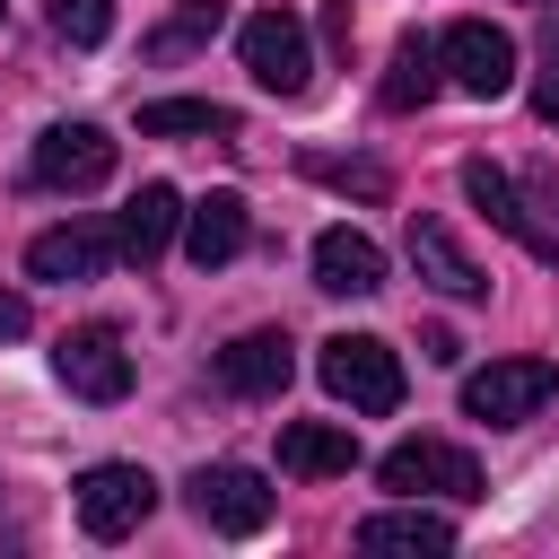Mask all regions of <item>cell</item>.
Here are the masks:
<instances>
[{"label":"cell","mask_w":559,"mask_h":559,"mask_svg":"<svg viewBox=\"0 0 559 559\" xmlns=\"http://www.w3.org/2000/svg\"><path fill=\"white\" fill-rule=\"evenodd\" d=\"M550 393H559V367H550V358H489L480 376H463V411H472V419H489V428L533 419Z\"/></svg>","instance_id":"7a4b0ae2"},{"label":"cell","mask_w":559,"mask_h":559,"mask_svg":"<svg viewBox=\"0 0 559 559\" xmlns=\"http://www.w3.org/2000/svg\"><path fill=\"white\" fill-rule=\"evenodd\" d=\"M376 96H384V114L428 105V96H437V44H428V35H402V44H393V70H384Z\"/></svg>","instance_id":"ffe728a7"},{"label":"cell","mask_w":559,"mask_h":559,"mask_svg":"<svg viewBox=\"0 0 559 559\" xmlns=\"http://www.w3.org/2000/svg\"><path fill=\"white\" fill-rule=\"evenodd\" d=\"M306 175H323V183H341V192H367V201H384V166H349V157H323V148H306Z\"/></svg>","instance_id":"603a6c76"},{"label":"cell","mask_w":559,"mask_h":559,"mask_svg":"<svg viewBox=\"0 0 559 559\" xmlns=\"http://www.w3.org/2000/svg\"><path fill=\"white\" fill-rule=\"evenodd\" d=\"M52 367H61V384H70L79 402H122V393H131V349H122L114 323H79V332H61Z\"/></svg>","instance_id":"52a82bcc"},{"label":"cell","mask_w":559,"mask_h":559,"mask_svg":"<svg viewBox=\"0 0 559 559\" xmlns=\"http://www.w3.org/2000/svg\"><path fill=\"white\" fill-rule=\"evenodd\" d=\"M314 288H332V297H376V288H384V253H376V236H358V227H323V236H314Z\"/></svg>","instance_id":"5bb4252c"},{"label":"cell","mask_w":559,"mask_h":559,"mask_svg":"<svg viewBox=\"0 0 559 559\" xmlns=\"http://www.w3.org/2000/svg\"><path fill=\"white\" fill-rule=\"evenodd\" d=\"M140 131H148V140H201V131H210V140H227V131H236V114H227V105H210V96H157V105H140Z\"/></svg>","instance_id":"d6986e66"},{"label":"cell","mask_w":559,"mask_h":559,"mask_svg":"<svg viewBox=\"0 0 559 559\" xmlns=\"http://www.w3.org/2000/svg\"><path fill=\"white\" fill-rule=\"evenodd\" d=\"M542 61H550V70H542V87H533V114L559 122V9L542 17Z\"/></svg>","instance_id":"cb8c5ba5"},{"label":"cell","mask_w":559,"mask_h":559,"mask_svg":"<svg viewBox=\"0 0 559 559\" xmlns=\"http://www.w3.org/2000/svg\"><path fill=\"white\" fill-rule=\"evenodd\" d=\"M236 52H245V70H253V87H271V96H297V87L314 79V52H306V26H297L288 9H253V17L236 26Z\"/></svg>","instance_id":"3957f363"},{"label":"cell","mask_w":559,"mask_h":559,"mask_svg":"<svg viewBox=\"0 0 559 559\" xmlns=\"http://www.w3.org/2000/svg\"><path fill=\"white\" fill-rule=\"evenodd\" d=\"M26 323H35V314H26V297H17V288H0V341H17Z\"/></svg>","instance_id":"484cf974"},{"label":"cell","mask_w":559,"mask_h":559,"mask_svg":"<svg viewBox=\"0 0 559 559\" xmlns=\"http://www.w3.org/2000/svg\"><path fill=\"white\" fill-rule=\"evenodd\" d=\"M148 507H157V480H148L140 463H96V472L79 480V533H87V542H122V533H140Z\"/></svg>","instance_id":"5b68a950"},{"label":"cell","mask_w":559,"mask_h":559,"mask_svg":"<svg viewBox=\"0 0 559 559\" xmlns=\"http://www.w3.org/2000/svg\"><path fill=\"white\" fill-rule=\"evenodd\" d=\"M463 192H472V210H480L489 227H507V236H515L533 262H559V227H542V218L515 201V183H507L489 157H463Z\"/></svg>","instance_id":"8fae6325"},{"label":"cell","mask_w":559,"mask_h":559,"mask_svg":"<svg viewBox=\"0 0 559 559\" xmlns=\"http://www.w3.org/2000/svg\"><path fill=\"white\" fill-rule=\"evenodd\" d=\"M411 262H419V280L445 288V297H480V288H489L480 262L454 245V227H445V218H419V210H411Z\"/></svg>","instance_id":"2e32d148"},{"label":"cell","mask_w":559,"mask_h":559,"mask_svg":"<svg viewBox=\"0 0 559 559\" xmlns=\"http://www.w3.org/2000/svg\"><path fill=\"white\" fill-rule=\"evenodd\" d=\"M114 253H122V227L70 218V227H44V236L26 245V271H35V280H96Z\"/></svg>","instance_id":"30bf717a"},{"label":"cell","mask_w":559,"mask_h":559,"mask_svg":"<svg viewBox=\"0 0 559 559\" xmlns=\"http://www.w3.org/2000/svg\"><path fill=\"white\" fill-rule=\"evenodd\" d=\"M192 515L210 533H262L271 524V480L245 463H201L192 472Z\"/></svg>","instance_id":"ba28073f"},{"label":"cell","mask_w":559,"mask_h":559,"mask_svg":"<svg viewBox=\"0 0 559 559\" xmlns=\"http://www.w3.org/2000/svg\"><path fill=\"white\" fill-rule=\"evenodd\" d=\"M323 35H332V44L349 52V35H358V17H349V0H332V9H323Z\"/></svg>","instance_id":"4316f807"},{"label":"cell","mask_w":559,"mask_h":559,"mask_svg":"<svg viewBox=\"0 0 559 559\" xmlns=\"http://www.w3.org/2000/svg\"><path fill=\"white\" fill-rule=\"evenodd\" d=\"M280 472L288 480H349L358 472V437L332 419H288L280 428Z\"/></svg>","instance_id":"4fadbf2b"},{"label":"cell","mask_w":559,"mask_h":559,"mask_svg":"<svg viewBox=\"0 0 559 559\" xmlns=\"http://www.w3.org/2000/svg\"><path fill=\"white\" fill-rule=\"evenodd\" d=\"M376 480L402 489V498H419V489H437V498H480V463H472L463 445H445V437H402V445L376 463Z\"/></svg>","instance_id":"8992f818"},{"label":"cell","mask_w":559,"mask_h":559,"mask_svg":"<svg viewBox=\"0 0 559 559\" xmlns=\"http://www.w3.org/2000/svg\"><path fill=\"white\" fill-rule=\"evenodd\" d=\"M114 175V140L96 131V122H52L44 140H35V183H52V192H96Z\"/></svg>","instance_id":"9c48e42d"},{"label":"cell","mask_w":559,"mask_h":559,"mask_svg":"<svg viewBox=\"0 0 559 559\" xmlns=\"http://www.w3.org/2000/svg\"><path fill=\"white\" fill-rule=\"evenodd\" d=\"M52 26L70 44H105L114 35V0H52Z\"/></svg>","instance_id":"7402d4cb"},{"label":"cell","mask_w":559,"mask_h":559,"mask_svg":"<svg viewBox=\"0 0 559 559\" xmlns=\"http://www.w3.org/2000/svg\"><path fill=\"white\" fill-rule=\"evenodd\" d=\"M175 218H183V192H175V183H140V192L122 201V218H114V227H122V262H140V271H148V262L166 253Z\"/></svg>","instance_id":"e0dca14e"},{"label":"cell","mask_w":559,"mask_h":559,"mask_svg":"<svg viewBox=\"0 0 559 559\" xmlns=\"http://www.w3.org/2000/svg\"><path fill=\"white\" fill-rule=\"evenodd\" d=\"M419 349H428V358H437V367H454V358H463V341H454V332H445V323H428V332H419Z\"/></svg>","instance_id":"d4e9b609"},{"label":"cell","mask_w":559,"mask_h":559,"mask_svg":"<svg viewBox=\"0 0 559 559\" xmlns=\"http://www.w3.org/2000/svg\"><path fill=\"white\" fill-rule=\"evenodd\" d=\"M245 236H253V218H245V192H210V201H192V210H183V253H192L201 271L236 262V253H245Z\"/></svg>","instance_id":"9a60e30c"},{"label":"cell","mask_w":559,"mask_h":559,"mask_svg":"<svg viewBox=\"0 0 559 559\" xmlns=\"http://www.w3.org/2000/svg\"><path fill=\"white\" fill-rule=\"evenodd\" d=\"M533 9H542V0H533Z\"/></svg>","instance_id":"83f0119b"},{"label":"cell","mask_w":559,"mask_h":559,"mask_svg":"<svg viewBox=\"0 0 559 559\" xmlns=\"http://www.w3.org/2000/svg\"><path fill=\"white\" fill-rule=\"evenodd\" d=\"M288 376H297V358H288V332H236V341L218 349V384H227V393H245V402H271V393H288Z\"/></svg>","instance_id":"7c38bea8"},{"label":"cell","mask_w":559,"mask_h":559,"mask_svg":"<svg viewBox=\"0 0 559 559\" xmlns=\"http://www.w3.org/2000/svg\"><path fill=\"white\" fill-rule=\"evenodd\" d=\"M218 26H227V0H175V17H166L140 52H148V61H183V52H201Z\"/></svg>","instance_id":"44dd1931"},{"label":"cell","mask_w":559,"mask_h":559,"mask_svg":"<svg viewBox=\"0 0 559 559\" xmlns=\"http://www.w3.org/2000/svg\"><path fill=\"white\" fill-rule=\"evenodd\" d=\"M358 550H454V524L428 507H384L358 524Z\"/></svg>","instance_id":"ac0fdd59"},{"label":"cell","mask_w":559,"mask_h":559,"mask_svg":"<svg viewBox=\"0 0 559 559\" xmlns=\"http://www.w3.org/2000/svg\"><path fill=\"white\" fill-rule=\"evenodd\" d=\"M323 384L349 402V411H367V419H384V411H402V358L376 341V332H341V341H323Z\"/></svg>","instance_id":"6da1fadb"},{"label":"cell","mask_w":559,"mask_h":559,"mask_svg":"<svg viewBox=\"0 0 559 559\" xmlns=\"http://www.w3.org/2000/svg\"><path fill=\"white\" fill-rule=\"evenodd\" d=\"M437 61H445V79H454L463 96H480V105H498V96L515 87V44H507L489 17H454V26L437 35Z\"/></svg>","instance_id":"277c9868"}]
</instances>
